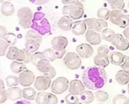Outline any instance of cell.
Masks as SVG:
<instances>
[{
    "instance_id": "6da1fadb",
    "label": "cell",
    "mask_w": 129,
    "mask_h": 104,
    "mask_svg": "<svg viewBox=\"0 0 129 104\" xmlns=\"http://www.w3.org/2000/svg\"><path fill=\"white\" fill-rule=\"evenodd\" d=\"M107 81L106 71L97 66L88 67L82 74V82L86 88L92 91H98L103 88Z\"/></svg>"
},
{
    "instance_id": "7a4b0ae2",
    "label": "cell",
    "mask_w": 129,
    "mask_h": 104,
    "mask_svg": "<svg viewBox=\"0 0 129 104\" xmlns=\"http://www.w3.org/2000/svg\"><path fill=\"white\" fill-rule=\"evenodd\" d=\"M31 29L39 32L41 36L51 32V27L49 21L45 18V13L41 11L34 13Z\"/></svg>"
},
{
    "instance_id": "3957f363",
    "label": "cell",
    "mask_w": 129,
    "mask_h": 104,
    "mask_svg": "<svg viewBox=\"0 0 129 104\" xmlns=\"http://www.w3.org/2000/svg\"><path fill=\"white\" fill-rule=\"evenodd\" d=\"M32 54L29 53L26 49H19L15 46H11L6 54V57L11 60H17L23 62L25 64L31 62Z\"/></svg>"
},
{
    "instance_id": "277c9868",
    "label": "cell",
    "mask_w": 129,
    "mask_h": 104,
    "mask_svg": "<svg viewBox=\"0 0 129 104\" xmlns=\"http://www.w3.org/2000/svg\"><path fill=\"white\" fill-rule=\"evenodd\" d=\"M62 12L63 16H67L72 20H79L84 14V5L82 2L77 1L75 4L64 5Z\"/></svg>"
},
{
    "instance_id": "5b68a950",
    "label": "cell",
    "mask_w": 129,
    "mask_h": 104,
    "mask_svg": "<svg viewBox=\"0 0 129 104\" xmlns=\"http://www.w3.org/2000/svg\"><path fill=\"white\" fill-rule=\"evenodd\" d=\"M33 13L29 7H23L17 11V17L19 25L23 29L31 28Z\"/></svg>"
},
{
    "instance_id": "8992f818",
    "label": "cell",
    "mask_w": 129,
    "mask_h": 104,
    "mask_svg": "<svg viewBox=\"0 0 129 104\" xmlns=\"http://www.w3.org/2000/svg\"><path fill=\"white\" fill-rule=\"evenodd\" d=\"M110 49L107 45H101L98 48V54L94 58V63L97 66L105 68L110 63L109 59Z\"/></svg>"
},
{
    "instance_id": "52a82bcc",
    "label": "cell",
    "mask_w": 129,
    "mask_h": 104,
    "mask_svg": "<svg viewBox=\"0 0 129 104\" xmlns=\"http://www.w3.org/2000/svg\"><path fill=\"white\" fill-rule=\"evenodd\" d=\"M63 64L67 69L76 70L81 66L82 60L77 53L68 52L63 57Z\"/></svg>"
},
{
    "instance_id": "ba28073f",
    "label": "cell",
    "mask_w": 129,
    "mask_h": 104,
    "mask_svg": "<svg viewBox=\"0 0 129 104\" xmlns=\"http://www.w3.org/2000/svg\"><path fill=\"white\" fill-rule=\"evenodd\" d=\"M69 80L65 77L56 79L51 84V90L54 94H61L69 89Z\"/></svg>"
},
{
    "instance_id": "9c48e42d",
    "label": "cell",
    "mask_w": 129,
    "mask_h": 104,
    "mask_svg": "<svg viewBox=\"0 0 129 104\" xmlns=\"http://www.w3.org/2000/svg\"><path fill=\"white\" fill-rule=\"evenodd\" d=\"M58 100L54 94L40 91L37 94L36 104H57Z\"/></svg>"
},
{
    "instance_id": "30bf717a",
    "label": "cell",
    "mask_w": 129,
    "mask_h": 104,
    "mask_svg": "<svg viewBox=\"0 0 129 104\" xmlns=\"http://www.w3.org/2000/svg\"><path fill=\"white\" fill-rule=\"evenodd\" d=\"M18 79H19L20 85L23 87L27 88L30 86L33 82H35L36 76L32 71L26 70L23 73H21L20 74H19Z\"/></svg>"
},
{
    "instance_id": "8fae6325",
    "label": "cell",
    "mask_w": 129,
    "mask_h": 104,
    "mask_svg": "<svg viewBox=\"0 0 129 104\" xmlns=\"http://www.w3.org/2000/svg\"><path fill=\"white\" fill-rule=\"evenodd\" d=\"M51 44L54 51H66V48L68 45V39L64 36H56L52 39Z\"/></svg>"
},
{
    "instance_id": "7c38bea8",
    "label": "cell",
    "mask_w": 129,
    "mask_h": 104,
    "mask_svg": "<svg viewBox=\"0 0 129 104\" xmlns=\"http://www.w3.org/2000/svg\"><path fill=\"white\" fill-rule=\"evenodd\" d=\"M51 79H50L49 77L45 75L36 77L34 82L35 88L39 91H44L48 89L51 87Z\"/></svg>"
},
{
    "instance_id": "4fadbf2b",
    "label": "cell",
    "mask_w": 129,
    "mask_h": 104,
    "mask_svg": "<svg viewBox=\"0 0 129 104\" xmlns=\"http://www.w3.org/2000/svg\"><path fill=\"white\" fill-rule=\"evenodd\" d=\"M76 53L79 55V57L84 59L91 57L94 53V49L91 47V45L89 44H86V43H82V44L79 45L76 47Z\"/></svg>"
},
{
    "instance_id": "5bb4252c",
    "label": "cell",
    "mask_w": 129,
    "mask_h": 104,
    "mask_svg": "<svg viewBox=\"0 0 129 104\" xmlns=\"http://www.w3.org/2000/svg\"><path fill=\"white\" fill-rule=\"evenodd\" d=\"M85 85L79 80L75 79L72 80L69 85V92L70 94L74 95H80L83 91H85Z\"/></svg>"
},
{
    "instance_id": "9a60e30c",
    "label": "cell",
    "mask_w": 129,
    "mask_h": 104,
    "mask_svg": "<svg viewBox=\"0 0 129 104\" xmlns=\"http://www.w3.org/2000/svg\"><path fill=\"white\" fill-rule=\"evenodd\" d=\"M112 45L119 51H126L129 48V41L121 34H116V37L112 42Z\"/></svg>"
},
{
    "instance_id": "2e32d148",
    "label": "cell",
    "mask_w": 129,
    "mask_h": 104,
    "mask_svg": "<svg viewBox=\"0 0 129 104\" xmlns=\"http://www.w3.org/2000/svg\"><path fill=\"white\" fill-rule=\"evenodd\" d=\"M85 39L91 45H100L102 41V36L99 32H96L95 30L88 29L85 33Z\"/></svg>"
},
{
    "instance_id": "e0dca14e",
    "label": "cell",
    "mask_w": 129,
    "mask_h": 104,
    "mask_svg": "<svg viewBox=\"0 0 129 104\" xmlns=\"http://www.w3.org/2000/svg\"><path fill=\"white\" fill-rule=\"evenodd\" d=\"M87 26L85 23V20H77L73 23L72 27V32L76 36H81L86 33Z\"/></svg>"
},
{
    "instance_id": "ac0fdd59",
    "label": "cell",
    "mask_w": 129,
    "mask_h": 104,
    "mask_svg": "<svg viewBox=\"0 0 129 104\" xmlns=\"http://www.w3.org/2000/svg\"><path fill=\"white\" fill-rule=\"evenodd\" d=\"M7 97L10 100H17L23 97L22 95V90L18 87L9 88L6 90Z\"/></svg>"
},
{
    "instance_id": "d6986e66",
    "label": "cell",
    "mask_w": 129,
    "mask_h": 104,
    "mask_svg": "<svg viewBox=\"0 0 129 104\" xmlns=\"http://www.w3.org/2000/svg\"><path fill=\"white\" fill-rule=\"evenodd\" d=\"M73 25V20L67 16H63L62 17H60V19L57 22L58 27L64 31L71 30Z\"/></svg>"
},
{
    "instance_id": "ffe728a7",
    "label": "cell",
    "mask_w": 129,
    "mask_h": 104,
    "mask_svg": "<svg viewBox=\"0 0 129 104\" xmlns=\"http://www.w3.org/2000/svg\"><path fill=\"white\" fill-rule=\"evenodd\" d=\"M116 80L121 85H125L129 83V71L127 70H121L116 74Z\"/></svg>"
},
{
    "instance_id": "44dd1931",
    "label": "cell",
    "mask_w": 129,
    "mask_h": 104,
    "mask_svg": "<svg viewBox=\"0 0 129 104\" xmlns=\"http://www.w3.org/2000/svg\"><path fill=\"white\" fill-rule=\"evenodd\" d=\"M125 55H124L121 52H118V51L112 52L109 55V59H110V63L113 65L119 66L123 63V61L125 60Z\"/></svg>"
},
{
    "instance_id": "7402d4cb",
    "label": "cell",
    "mask_w": 129,
    "mask_h": 104,
    "mask_svg": "<svg viewBox=\"0 0 129 104\" xmlns=\"http://www.w3.org/2000/svg\"><path fill=\"white\" fill-rule=\"evenodd\" d=\"M1 12L5 17H9L14 13V6L10 2H4L1 5Z\"/></svg>"
},
{
    "instance_id": "603a6c76",
    "label": "cell",
    "mask_w": 129,
    "mask_h": 104,
    "mask_svg": "<svg viewBox=\"0 0 129 104\" xmlns=\"http://www.w3.org/2000/svg\"><path fill=\"white\" fill-rule=\"evenodd\" d=\"M36 68L39 72L45 74V73H47L50 71V70L52 68V66L51 65L50 61L48 59L45 58V59L41 60L38 63V64L36 65Z\"/></svg>"
},
{
    "instance_id": "cb8c5ba5",
    "label": "cell",
    "mask_w": 129,
    "mask_h": 104,
    "mask_svg": "<svg viewBox=\"0 0 129 104\" xmlns=\"http://www.w3.org/2000/svg\"><path fill=\"white\" fill-rule=\"evenodd\" d=\"M10 67H11V70L14 74H20L23 71L26 70V66L25 63L23 62L17 61V60L13 61L11 63Z\"/></svg>"
},
{
    "instance_id": "d4e9b609",
    "label": "cell",
    "mask_w": 129,
    "mask_h": 104,
    "mask_svg": "<svg viewBox=\"0 0 129 104\" xmlns=\"http://www.w3.org/2000/svg\"><path fill=\"white\" fill-rule=\"evenodd\" d=\"M122 16H123V14L120 10H112L110 20L112 23L119 26L121 22V20L122 18Z\"/></svg>"
},
{
    "instance_id": "484cf974",
    "label": "cell",
    "mask_w": 129,
    "mask_h": 104,
    "mask_svg": "<svg viewBox=\"0 0 129 104\" xmlns=\"http://www.w3.org/2000/svg\"><path fill=\"white\" fill-rule=\"evenodd\" d=\"M40 46V44L35 40L33 39H27L26 40L25 43V49H26L29 53L33 54L37 52Z\"/></svg>"
},
{
    "instance_id": "4316f807",
    "label": "cell",
    "mask_w": 129,
    "mask_h": 104,
    "mask_svg": "<svg viewBox=\"0 0 129 104\" xmlns=\"http://www.w3.org/2000/svg\"><path fill=\"white\" fill-rule=\"evenodd\" d=\"M22 95H23V98L27 100H33L36 99V97L37 96L36 90L33 88H30V87L24 88L22 90Z\"/></svg>"
},
{
    "instance_id": "83f0119b",
    "label": "cell",
    "mask_w": 129,
    "mask_h": 104,
    "mask_svg": "<svg viewBox=\"0 0 129 104\" xmlns=\"http://www.w3.org/2000/svg\"><path fill=\"white\" fill-rule=\"evenodd\" d=\"M101 36L104 41H107L108 42H113L116 37V33L113 29L107 28L101 32Z\"/></svg>"
},
{
    "instance_id": "f1b7e54d",
    "label": "cell",
    "mask_w": 129,
    "mask_h": 104,
    "mask_svg": "<svg viewBox=\"0 0 129 104\" xmlns=\"http://www.w3.org/2000/svg\"><path fill=\"white\" fill-rule=\"evenodd\" d=\"M25 39H33L35 41H37L39 44H41L42 42V36H41L39 32H37L36 31L33 30V29H29L25 36Z\"/></svg>"
},
{
    "instance_id": "f546056e",
    "label": "cell",
    "mask_w": 129,
    "mask_h": 104,
    "mask_svg": "<svg viewBox=\"0 0 129 104\" xmlns=\"http://www.w3.org/2000/svg\"><path fill=\"white\" fill-rule=\"evenodd\" d=\"M79 99L84 103H91L94 100V95L90 91H85L79 95Z\"/></svg>"
},
{
    "instance_id": "4dcf8cb0",
    "label": "cell",
    "mask_w": 129,
    "mask_h": 104,
    "mask_svg": "<svg viewBox=\"0 0 129 104\" xmlns=\"http://www.w3.org/2000/svg\"><path fill=\"white\" fill-rule=\"evenodd\" d=\"M107 26H108V23L105 20L95 18L94 30H95L98 32H102L105 29L107 28Z\"/></svg>"
},
{
    "instance_id": "1f68e13d",
    "label": "cell",
    "mask_w": 129,
    "mask_h": 104,
    "mask_svg": "<svg viewBox=\"0 0 129 104\" xmlns=\"http://www.w3.org/2000/svg\"><path fill=\"white\" fill-rule=\"evenodd\" d=\"M5 82L6 85L8 88H14L18 85L20 84L19 82V79L14 75H9L5 78Z\"/></svg>"
},
{
    "instance_id": "d6a6232c",
    "label": "cell",
    "mask_w": 129,
    "mask_h": 104,
    "mask_svg": "<svg viewBox=\"0 0 129 104\" xmlns=\"http://www.w3.org/2000/svg\"><path fill=\"white\" fill-rule=\"evenodd\" d=\"M111 11H110L107 8H100L97 11V15L100 19H103L105 20H110Z\"/></svg>"
},
{
    "instance_id": "836d02e7",
    "label": "cell",
    "mask_w": 129,
    "mask_h": 104,
    "mask_svg": "<svg viewBox=\"0 0 129 104\" xmlns=\"http://www.w3.org/2000/svg\"><path fill=\"white\" fill-rule=\"evenodd\" d=\"M107 2L113 10L122 11L125 8V2L123 0H110Z\"/></svg>"
},
{
    "instance_id": "e575fe53",
    "label": "cell",
    "mask_w": 129,
    "mask_h": 104,
    "mask_svg": "<svg viewBox=\"0 0 129 104\" xmlns=\"http://www.w3.org/2000/svg\"><path fill=\"white\" fill-rule=\"evenodd\" d=\"M94 96H95L96 100L101 103H104V102L107 101L110 97L109 94L104 91H97Z\"/></svg>"
},
{
    "instance_id": "d590c367",
    "label": "cell",
    "mask_w": 129,
    "mask_h": 104,
    "mask_svg": "<svg viewBox=\"0 0 129 104\" xmlns=\"http://www.w3.org/2000/svg\"><path fill=\"white\" fill-rule=\"evenodd\" d=\"M46 58L45 57V55L44 54L43 52H36V53H33L32 54V56H31V63L36 66V65L38 64V63L42 60V59H45Z\"/></svg>"
},
{
    "instance_id": "8d00e7d4",
    "label": "cell",
    "mask_w": 129,
    "mask_h": 104,
    "mask_svg": "<svg viewBox=\"0 0 129 104\" xmlns=\"http://www.w3.org/2000/svg\"><path fill=\"white\" fill-rule=\"evenodd\" d=\"M129 99L123 94H117L113 98V104H128Z\"/></svg>"
},
{
    "instance_id": "74e56055",
    "label": "cell",
    "mask_w": 129,
    "mask_h": 104,
    "mask_svg": "<svg viewBox=\"0 0 129 104\" xmlns=\"http://www.w3.org/2000/svg\"><path fill=\"white\" fill-rule=\"evenodd\" d=\"M79 100L77 95H74L72 94H69L65 97V103L66 104H78L79 103Z\"/></svg>"
},
{
    "instance_id": "f35d334b",
    "label": "cell",
    "mask_w": 129,
    "mask_h": 104,
    "mask_svg": "<svg viewBox=\"0 0 129 104\" xmlns=\"http://www.w3.org/2000/svg\"><path fill=\"white\" fill-rule=\"evenodd\" d=\"M3 39L11 46H14L17 42V37H16L15 34H14L12 32H8L7 34V36Z\"/></svg>"
},
{
    "instance_id": "ab89813d",
    "label": "cell",
    "mask_w": 129,
    "mask_h": 104,
    "mask_svg": "<svg viewBox=\"0 0 129 104\" xmlns=\"http://www.w3.org/2000/svg\"><path fill=\"white\" fill-rule=\"evenodd\" d=\"M43 53H44V54L45 55L46 59H48V60L49 61H51V62H53V61H54V60L57 59L56 55H55L54 51L53 49L47 48V49H45V50L43 51Z\"/></svg>"
},
{
    "instance_id": "60d3db41",
    "label": "cell",
    "mask_w": 129,
    "mask_h": 104,
    "mask_svg": "<svg viewBox=\"0 0 129 104\" xmlns=\"http://www.w3.org/2000/svg\"><path fill=\"white\" fill-rule=\"evenodd\" d=\"M8 47H9V45L4 39H0V55L1 56H4L5 54L6 51Z\"/></svg>"
},
{
    "instance_id": "b9f144b4",
    "label": "cell",
    "mask_w": 129,
    "mask_h": 104,
    "mask_svg": "<svg viewBox=\"0 0 129 104\" xmlns=\"http://www.w3.org/2000/svg\"><path fill=\"white\" fill-rule=\"evenodd\" d=\"M94 21H95V18L92 17V18H88L86 20H85V23H86L87 28L89 30H94Z\"/></svg>"
},
{
    "instance_id": "7bdbcfd3",
    "label": "cell",
    "mask_w": 129,
    "mask_h": 104,
    "mask_svg": "<svg viewBox=\"0 0 129 104\" xmlns=\"http://www.w3.org/2000/svg\"><path fill=\"white\" fill-rule=\"evenodd\" d=\"M7 100H8V97L6 94V91L5 90L0 91V103L3 104Z\"/></svg>"
},
{
    "instance_id": "ee69618b",
    "label": "cell",
    "mask_w": 129,
    "mask_h": 104,
    "mask_svg": "<svg viewBox=\"0 0 129 104\" xmlns=\"http://www.w3.org/2000/svg\"><path fill=\"white\" fill-rule=\"evenodd\" d=\"M120 67L123 70H127L129 71V57L125 56V60H124L123 63H122V65L120 66Z\"/></svg>"
},
{
    "instance_id": "f6af8a7d",
    "label": "cell",
    "mask_w": 129,
    "mask_h": 104,
    "mask_svg": "<svg viewBox=\"0 0 129 104\" xmlns=\"http://www.w3.org/2000/svg\"><path fill=\"white\" fill-rule=\"evenodd\" d=\"M8 32H8L7 29L5 26H0V38H1V39H3L7 36V34Z\"/></svg>"
},
{
    "instance_id": "bcb514c9",
    "label": "cell",
    "mask_w": 129,
    "mask_h": 104,
    "mask_svg": "<svg viewBox=\"0 0 129 104\" xmlns=\"http://www.w3.org/2000/svg\"><path fill=\"white\" fill-rule=\"evenodd\" d=\"M44 75L46 76H48V77H49L50 79H52L54 78L55 76H56V70L54 69V67L52 66V68L50 70V71H49L48 73H45Z\"/></svg>"
},
{
    "instance_id": "7dc6e473",
    "label": "cell",
    "mask_w": 129,
    "mask_h": 104,
    "mask_svg": "<svg viewBox=\"0 0 129 104\" xmlns=\"http://www.w3.org/2000/svg\"><path fill=\"white\" fill-rule=\"evenodd\" d=\"M30 2L35 5H45L48 2V0H30Z\"/></svg>"
},
{
    "instance_id": "c3c4849f",
    "label": "cell",
    "mask_w": 129,
    "mask_h": 104,
    "mask_svg": "<svg viewBox=\"0 0 129 104\" xmlns=\"http://www.w3.org/2000/svg\"><path fill=\"white\" fill-rule=\"evenodd\" d=\"M76 2H77L76 0H63V1H61V2L63 4H64L65 5H73V4H75Z\"/></svg>"
},
{
    "instance_id": "681fc988",
    "label": "cell",
    "mask_w": 129,
    "mask_h": 104,
    "mask_svg": "<svg viewBox=\"0 0 129 104\" xmlns=\"http://www.w3.org/2000/svg\"><path fill=\"white\" fill-rule=\"evenodd\" d=\"M123 35L125 37V39H127L129 41V26L127 27L126 29H125V30L123 32Z\"/></svg>"
},
{
    "instance_id": "f907efd6",
    "label": "cell",
    "mask_w": 129,
    "mask_h": 104,
    "mask_svg": "<svg viewBox=\"0 0 129 104\" xmlns=\"http://www.w3.org/2000/svg\"><path fill=\"white\" fill-rule=\"evenodd\" d=\"M14 104H32L29 100H18Z\"/></svg>"
},
{
    "instance_id": "816d5d0a",
    "label": "cell",
    "mask_w": 129,
    "mask_h": 104,
    "mask_svg": "<svg viewBox=\"0 0 129 104\" xmlns=\"http://www.w3.org/2000/svg\"><path fill=\"white\" fill-rule=\"evenodd\" d=\"M2 90H5V84L4 81L2 79H0V91Z\"/></svg>"
},
{
    "instance_id": "f5cc1de1",
    "label": "cell",
    "mask_w": 129,
    "mask_h": 104,
    "mask_svg": "<svg viewBox=\"0 0 129 104\" xmlns=\"http://www.w3.org/2000/svg\"><path fill=\"white\" fill-rule=\"evenodd\" d=\"M128 94H129V83H128Z\"/></svg>"
},
{
    "instance_id": "db71d44e",
    "label": "cell",
    "mask_w": 129,
    "mask_h": 104,
    "mask_svg": "<svg viewBox=\"0 0 129 104\" xmlns=\"http://www.w3.org/2000/svg\"><path fill=\"white\" fill-rule=\"evenodd\" d=\"M78 104H83V103H79Z\"/></svg>"
},
{
    "instance_id": "11a10c76",
    "label": "cell",
    "mask_w": 129,
    "mask_h": 104,
    "mask_svg": "<svg viewBox=\"0 0 129 104\" xmlns=\"http://www.w3.org/2000/svg\"><path fill=\"white\" fill-rule=\"evenodd\" d=\"M98 104H104V103H98Z\"/></svg>"
},
{
    "instance_id": "9f6ffc18",
    "label": "cell",
    "mask_w": 129,
    "mask_h": 104,
    "mask_svg": "<svg viewBox=\"0 0 129 104\" xmlns=\"http://www.w3.org/2000/svg\"><path fill=\"white\" fill-rule=\"evenodd\" d=\"M128 7H129V2H128Z\"/></svg>"
},
{
    "instance_id": "6f0895ef",
    "label": "cell",
    "mask_w": 129,
    "mask_h": 104,
    "mask_svg": "<svg viewBox=\"0 0 129 104\" xmlns=\"http://www.w3.org/2000/svg\"><path fill=\"white\" fill-rule=\"evenodd\" d=\"M128 99H129V98H128ZM128 104H129V103H128Z\"/></svg>"
},
{
    "instance_id": "680465c9",
    "label": "cell",
    "mask_w": 129,
    "mask_h": 104,
    "mask_svg": "<svg viewBox=\"0 0 129 104\" xmlns=\"http://www.w3.org/2000/svg\"><path fill=\"white\" fill-rule=\"evenodd\" d=\"M3 104H4V103H3Z\"/></svg>"
}]
</instances>
